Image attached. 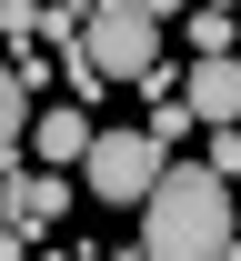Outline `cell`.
I'll use <instances>...</instances> for the list:
<instances>
[{
  "instance_id": "1",
  "label": "cell",
  "mask_w": 241,
  "mask_h": 261,
  "mask_svg": "<svg viewBox=\"0 0 241 261\" xmlns=\"http://www.w3.org/2000/svg\"><path fill=\"white\" fill-rule=\"evenodd\" d=\"M241 241V211H231V181H211L201 161H161L151 201H141V261H221Z\"/></svg>"
},
{
  "instance_id": "2",
  "label": "cell",
  "mask_w": 241,
  "mask_h": 261,
  "mask_svg": "<svg viewBox=\"0 0 241 261\" xmlns=\"http://www.w3.org/2000/svg\"><path fill=\"white\" fill-rule=\"evenodd\" d=\"M81 61L101 70V81H141V70L161 61V20L141 0H81Z\"/></svg>"
},
{
  "instance_id": "3",
  "label": "cell",
  "mask_w": 241,
  "mask_h": 261,
  "mask_svg": "<svg viewBox=\"0 0 241 261\" xmlns=\"http://www.w3.org/2000/svg\"><path fill=\"white\" fill-rule=\"evenodd\" d=\"M161 161H171V151H161L151 130H91V151H81V181H91L111 211H141V201H151V181H161Z\"/></svg>"
},
{
  "instance_id": "4",
  "label": "cell",
  "mask_w": 241,
  "mask_h": 261,
  "mask_svg": "<svg viewBox=\"0 0 241 261\" xmlns=\"http://www.w3.org/2000/svg\"><path fill=\"white\" fill-rule=\"evenodd\" d=\"M181 100H191V121H201V130H231V121H241V61H191Z\"/></svg>"
},
{
  "instance_id": "5",
  "label": "cell",
  "mask_w": 241,
  "mask_h": 261,
  "mask_svg": "<svg viewBox=\"0 0 241 261\" xmlns=\"http://www.w3.org/2000/svg\"><path fill=\"white\" fill-rule=\"evenodd\" d=\"M61 221H70V181L61 171H20L10 181V231L31 241V231H61Z\"/></svg>"
},
{
  "instance_id": "6",
  "label": "cell",
  "mask_w": 241,
  "mask_h": 261,
  "mask_svg": "<svg viewBox=\"0 0 241 261\" xmlns=\"http://www.w3.org/2000/svg\"><path fill=\"white\" fill-rule=\"evenodd\" d=\"M31 130H40V171H70L81 151H91V130H101V121H91L81 100H50V111H40Z\"/></svg>"
},
{
  "instance_id": "7",
  "label": "cell",
  "mask_w": 241,
  "mask_h": 261,
  "mask_svg": "<svg viewBox=\"0 0 241 261\" xmlns=\"http://www.w3.org/2000/svg\"><path fill=\"white\" fill-rule=\"evenodd\" d=\"M181 31H191V61H231V50H241V20H231V10H181Z\"/></svg>"
},
{
  "instance_id": "8",
  "label": "cell",
  "mask_w": 241,
  "mask_h": 261,
  "mask_svg": "<svg viewBox=\"0 0 241 261\" xmlns=\"http://www.w3.org/2000/svg\"><path fill=\"white\" fill-rule=\"evenodd\" d=\"M20 141H31V91H20V70L0 61V161H10Z\"/></svg>"
},
{
  "instance_id": "9",
  "label": "cell",
  "mask_w": 241,
  "mask_h": 261,
  "mask_svg": "<svg viewBox=\"0 0 241 261\" xmlns=\"http://www.w3.org/2000/svg\"><path fill=\"white\" fill-rule=\"evenodd\" d=\"M141 130H151L161 151H181V141H191V100H151V121H141Z\"/></svg>"
},
{
  "instance_id": "10",
  "label": "cell",
  "mask_w": 241,
  "mask_h": 261,
  "mask_svg": "<svg viewBox=\"0 0 241 261\" xmlns=\"http://www.w3.org/2000/svg\"><path fill=\"white\" fill-rule=\"evenodd\" d=\"M201 171H211V181H241V121H231V130H211V141H201Z\"/></svg>"
},
{
  "instance_id": "11",
  "label": "cell",
  "mask_w": 241,
  "mask_h": 261,
  "mask_svg": "<svg viewBox=\"0 0 241 261\" xmlns=\"http://www.w3.org/2000/svg\"><path fill=\"white\" fill-rule=\"evenodd\" d=\"M0 40L31 50V40H40V0H0Z\"/></svg>"
},
{
  "instance_id": "12",
  "label": "cell",
  "mask_w": 241,
  "mask_h": 261,
  "mask_svg": "<svg viewBox=\"0 0 241 261\" xmlns=\"http://www.w3.org/2000/svg\"><path fill=\"white\" fill-rule=\"evenodd\" d=\"M131 91H141V100H181V70H171V61H151V70L131 81Z\"/></svg>"
},
{
  "instance_id": "13",
  "label": "cell",
  "mask_w": 241,
  "mask_h": 261,
  "mask_svg": "<svg viewBox=\"0 0 241 261\" xmlns=\"http://www.w3.org/2000/svg\"><path fill=\"white\" fill-rule=\"evenodd\" d=\"M141 10H151V20H181V10H191V0H141Z\"/></svg>"
},
{
  "instance_id": "14",
  "label": "cell",
  "mask_w": 241,
  "mask_h": 261,
  "mask_svg": "<svg viewBox=\"0 0 241 261\" xmlns=\"http://www.w3.org/2000/svg\"><path fill=\"white\" fill-rule=\"evenodd\" d=\"M61 261H111V251H81V241H70V251H61Z\"/></svg>"
},
{
  "instance_id": "15",
  "label": "cell",
  "mask_w": 241,
  "mask_h": 261,
  "mask_svg": "<svg viewBox=\"0 0 241 261\" xmlns=\"http://www.w3.org/2000/svg\"><path fill=\"white\" fill-rule=\"evenodd\" d=\"M191 10H241V0H191Z\"/></svg>"
},
{
  "instance_id": "16",
  "label": "cell",
  "mask_w": 241,
  "mask_h": 261,
  "mask_svg": "<svg viewBox=\"0 0 241 261\" xmlns=\"http://www.w3.org/2000/svg\"><path fill=\"white\" fill-rule=\"evenodd\" d=\"M221 261H241V241H231V251H221Z\"/></svg>"
},
{
  "instance_id": "17",
  "label": "cell",
  "mask_w": 241,
  "mask_h": 261,
  "mask_svg": "<svg viewBox=\"0 0 241 261\" xmlns=\"http://www.w3.org/2000/svg\"><path fill=\"white\" fill-rule=\"evenodd\" d=\"M111 261H141V251H111Z\"/></svg>"
},
{
  "instance_id": "18",
  "label": "cell",
  "mask_w": 241,
  "mask_h": 261,
  "mask_svg": "<svg viewBox=\"0 0 241 261\" xmlns=\"http://www.w3.org/2000/svg\"><path fill=\"white\" fill-rule=\"evenodd\" d=\"M61 10H81V0H61Z\"/></svg>"
}]
</instances>
